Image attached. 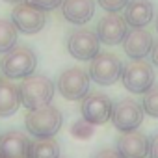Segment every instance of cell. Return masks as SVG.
<instances>
[{"instance_id":"6da1fadb","label":"cell","mask_w":158,"mask_h":158,"mask_svg":"<svg viewBox=\"0 0 158 158\" xmlns=\"http://www.w3.org/2000/svg\"><path fill=\"white\" fill-rule=\"evenodd\" d=\"M54 93H56V86L45 74H30L23 78V82L19 86L21 104L28 110H35L50 104L54 99Z\"/></svg>"},{"instance_id":"7a4b0ae2","label":"cell","mask_w":158,"mask_h":158,"mask_svg":"<svg viewBox=\"0 0 158 158\" xmlns=\"http://www.w3.org/2000/svg\"><path fill=\"white\" fill-rule=\"evenodd\" d=\"M61 125H63V115L52 104H47L35 110H28L24 117V127L30 132V136H34L35 139L54 138L60 132Z\"/></svg>"},{"instance_id":"3957f363","label":"cell","mask_w":158,"mask_h":158,"mask_svg":"<svg viewBox=\"0 0 158 158\" xmlns=\"http://www.w3.org/2000/svg\"><path fill=\"white\" fill-rule=\"evenodd\" d=\"M0 67H2V73H4V76L8 80L26 78V76L34 74V71L37 67V56L30 47L17 45L10 52H6Z\"/></svg>"},{"instance_id":"277c9868","label":"cell","mask_w":158,"mask_h":158,"mask_svg":"<svg viewBox=\"0 0 158 158\" xmlns=\"http://www.w3.org/2000/svg\"><path fill=\"white\" fill-rule=\"evenodd\" d=\"M123 86L130 93H145L154 86V67L147 60H132L123 67Z\"/></svg>"},{"instance_id":"5b68a950","label":"cell","mask_w":158,"mask_h":158,"mask_svg":"<svg viewBox=\"0 0 158 158\" xmlns=\"http://www.w3.org/2000/svg\"><path fill=\"white\" fill-rule=\"evenodd\" d=\"M123 61L114 52H99L89 63V78L99 86H112L123 74Z\"/></svg>"},{"instance_id":"8992f818","label":"cell","mask_w":158,"mask_h":158,"mask_svg":"<svg viewBox=\"0 0 158 158\" xmlns=\"http://www.w3.org/2000/svg\"><path fill=\"white\" fill-rule=\"evenodd\" d=\"M89 74L80 67H71L60 73L56 80V89L67 101H82L89 93Z\"/></svg>"},{"instance_id":"52a82bcc","label":"cell","mask_w":158,"mask_h":158,"mask_svg":"<svg viewBox=\"0 0 158 158\" xmlns=\"http://www.w3.org/2000/svg\"><path fill=\"white\" fill-rule=\"evenodd\" d=\"M67 50L74 60L91 61L101 52V41L89 28H74L67 35Z\"/></svg>"},{"instance_id":"ba28073f","label":"cell","mask_w":158,"mask_h":158,"mask_svg":"<svg viewBox=\"0 0 158 158\" xmlns=\"http://www.w3.org/2000/svg\"><path fill=\"white\" fill-rule=\"evenodd\" d=\"M48 17H47V11L28 4V2H21V4H15V8L11 10V23L15 24V28L23 34H37L45 28Z\"/></svg>"},{"instance_id":"9c48e42d","label":"cell","mask_w":158,"mask_h":158,"mask_svg":"<svg viewBox=\"0 0 158 158\" xmlns=\"http://www.w3.org/2000/svg\"><path fill=\"white\" fill-rule=\"evenodd\" d=\"M143 115L145 114L139 102H136L134 99H121L114 104L110 121L119 132H132L138 130V127L143 121Z\"/></svg>"},{"instance_id":"30bf717a","label":"cell","mask_w":158,"mask_h":158,"mask_svg":"<svg viewBox=\"0 0 158 158\" xmlns=\"http://www.w3.org/2000/svg\"><path fill=\"white\" fill-rule=\"evenodd\" d=\"M112 108H114V102L102 91H91V93H88L82 99V104H80L82 117L86 121H89L91 125H104L106 121H110Z\"/></svg>"},{"instance_id":"8fae6325","label":"cell","mask_w":158,"mask_h":158,"mask_svg":"<svg viewBox=\"0 0 158 158\" xmlns=\"http://www.w3.org/2000/svg\"><path fill=\"white\" fill-rule=\"evenodd\" d=\"M127 32H128V24H127L125 17H121L119 13H106L99 19L95 34L101 43H104L108 47H115V45L123 43Z\"/></svg>"},{"instance_id":"7c38bea8","label":"cell","mask_w":158,"mask_h":158,"mask_svg":"<svg viewBox=\"0 0 158 158\" xmlns=\"http://www.w3.org/2000/svg\"><path fill=\"white\" fill-rule=\"evenodd\" d=\"M121 45L125 54L130 60H145L152 50L154 39H152V34L145 28H130Z\"/></svg>"},{"instance_id":"4fadbf2b","label":"cell","mask_w":158,"mask_h":158,"mask_svg":"<svg viewBox=\"0 0 158 158\" xmlns=\"http://www.w3.org/2000/svg\"><path fill=\"white\" fill-rule=\"evenodd\" d=\"M32 141L24 132L10 130L0 136V158H30Z\"/></svg>"},{"instance_id":"5bb4252c","label":"cell","mask_w":158,"mask_h":158,"mask_svg":"<svg viewBox=\"0 0 158 158\" xmlns=\"http://www.w3.org/2000/svg\"><path fill=\"white\" fill-rule=\"evenodd\" d=\"M117 152L121 158H147L149 154V136L138 130L123 132L117 139Z\"/></svg>"},{"instance_id":"9a60e30c","label":"cell","mask_w":158,"mask_h":158,"mask_svg":"<svg viewBox=\"0 0 158 158\" xmlns=\"http://www.w3.org/2000/svg\"><path fill=\"white\" fill-rule=\"evenodd\" d=\"M61 15L71 24H86L95 15V0H61Z\"/></svg>"},{"instance_id":"2e32d148","label":"cell","mask_w":158,"mask_h":158,"mask_svg":"<svg viewBox=\"0 0 158 158\" xmlns=\"http://www.w3.org/2000/svg\"><path fill=\"white\" fill-rule=\"evenodd\" d=\"M154 17V6L151 0H128L125 6V21L130 28H145Z\"/></svg>"},{"instance_id":"e0dca14e","label":"cell","mask_w":158,"mask_h":158,"mask_svg":"<svg viewBox=\"0 0 158 158\" xmlns=\"http://www.w3.org/2000/svg\"><path fill=\"white\" fill-rule=\"evenodd\" d=\"M21 106L19 86L8 78H0V117H11Z\"/></svg>"},{"instance_id":"ac0fdd59","label":"cell","mask_w":158,"mask_h":158,"mask_svg":"<svg viewBox=\"0 0 158 158\" xmlns=\"http://www.w3.org/2000/svg\"><path fill=\"white\" fill-rule=\"evenodd\" d=\"M30 158H60V143L54 138H43L32 141Z\"/></svg>"},{"instance_id":"d6986e66","label":"cell","mask_w":158,"mask_h":158,"mask_svg":"<svg viewBox=\"0 0 158 158\" xmlns=\"http://www.w3.org/2000/svg\"><path fill=\"white\" fill-rule=\"evenodd\" d=\"M17 35L19 30L15 28L11 19H0V54H6L13 47H17Z\"/></svg>"},{"instance_id":"ffe728a7","label":"cell","mask_w":158,"mask_h":158,"mask_svg":"<svg viewBox=\"0 0 158 158\" xmlns=\"http://www.w3.org/2000/svg\"><path fill=\"white\" fill-rule=\"evenodd\" d=\"M141 108H143V114H147L149 117L158 119V86H152L149 91L143 93Z\"/></svg>"},{"instance_id":"44dd1931","label":"cell","mask_w":158,"mask_h":158,"mask_svg":"<svg viewBox=\"0 0 158 158\" xmlns=\"http://www.w3.org/2000/svg\"><path fill=\"white\" fill-rule=\"evenodd\" d=\"M93 125L89 123V121H86L84 117L80 119V121H76V123H73V127H71V134L74 136V138H78V139H88V138H91L93 136Z\"/></svg>"},{"instance_id":"7402d4cb","label":"cell","mask_w":158,"mask_h":158,"mask_svg":"<svg viewBox=\"0 0 158 158\" xmlns=\"http://www.w3.org/2000/svg\"><path fill=\"white\" fill-rule=\"evenodd\" d=\"M99 2V6L104 10V11H108V13H117V11H121L127 4H128V0H97Z\"/></svg>"},{"instance_id":"603a6c76","label":"cell","mask_w":158,"mask_h":158,"mask_svg":"<svg viewBox=\"0 0 158 158\" xmlns=\"http://www.w3.org/2000/svg\"><path fill=\"white\" fill-rule=\"evenodd\" d=\"M24 2H28V4L43 10V11H52V10L61 6V0H24Z\"/></svg>"},{"instance_id":"cb8c5ba5","label":"cell","mask_w":158,"mask_h":158,"mask_svg":"<svg viewBox=\"0 0 158 158\" xmlns=\"http://www.w3.org/2000/svg\"><path fill=\"white\" fill-rule=\"evenodd\" d=\"M149 158H158V130L149 138Z\"/></svg>"},{"instance_id":"d4e9b609","label":"cell","mask_w":158,"mask_h":158,"mask_svg":"<svg viewBox=\"0 0 158 158\" xmlns=\"http://www.w3.org/2000/svg\"><path fill=\"white\" fill-rule=\"evenodd\" d=\"M93 158H121V154L117 152V149H101Z\"/></svg>"},{"instance_id":"484cf974","label":"cell","mask_w":158,"mask_h":158,"mask_svg":"<svg viewBox=\"0 0 158 158\" xmlns=\"http://www.w3.org/2000/svg\"><path fill=\"white\" fill-rule=\"evenodd\" d=\"M149 58H151L152 67H158V41H154V45H152V50H151Z\"/></svg>"},{"instance_id":"4316f807","label":"cell","mask_w":158,"mask_h":158,"mask_svg":"<svg viewBox=\"0 0 158 158\" xmlns=\"http://www.w3.org/2000/svg\"><path fill=\"white\" fill-rule=\"evenodd\" d=\"M4 2H8V4H21V2H24V0H4Z\"/></svg>"},{"instance_id":"83f0119b","label":"cell","mask_w":158,"mask_h":158,"mask_svg":"<svg viewBox=\"0 0 158 158\" xmlns=\"http://www.w3.org/2000/svg\"><path fill=\"white\" fill-rule=\"evenodd\" d=\"M156 32H158V17H156Z\"/></svg>"}]
</instances>
